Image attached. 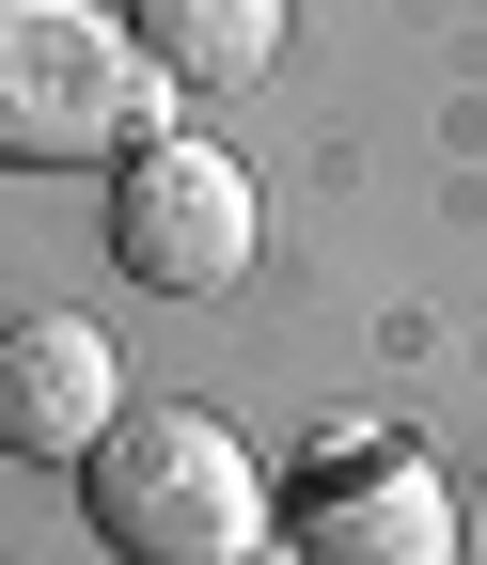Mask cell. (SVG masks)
Here are the masks:
<instances>
[{
  "label": "cell",
  "instance_id": "1",
  "mask_svg": "<svg viewBox=\"0 0 487 565\" xmlns=\"http://www.w3.org/2000/svg\"><path fill=\"white\" fill-rule=\"evenodd\" d=\"M158 63L126 17H95V0H0V158L17 173H126L158 141Z\"/></svg>",
  "mask_w": 487,
  "mask_h": 565
},
{
  "label": "cell",
  "instance_id": "2",
  "mask_svg": "<svg viewBox=\"0 0 487 565\" xmlns=\"http://www.w3.org/2000/svg\"><path fill=\"white\" fill-rule=\"evenodd\" d=\"M80 487H95V534H110L126 565H252L267 534H284L252 440L204 424V408H126L110 440L80 456Z\"/></svg>",
  "mask_w": 487,
  "mask_h": 565
},
{
  "label": "cell",
  "instance_id": "3",
  "mask_svg": "<svg viewBox=\"0 0 487 565\" xmlns=\"http://www.w3.org/2000/svg\"><path fill=\"white\" fill-rule=\"evenodd\" d=\"M110 252H126V282H158V299L252 282V173L221 141H142L126 189H110Z\"/></svg>",
  "mask_w": 487,
  "mask_h": 565
},
{
  "label": "cell",
  "instance_id": "4",
  "mask_svg": "<svg viewBox=\"0 0 487 565\" xmlns=\"http://www.w3.org/2000/svg\"><path fill=\"white\" fill-rule=\"evenodd\" d=\"M284 550H299V565H456V487L409 456V440H378V456H330Z\"/></svg>",
  "mask_w": 487,
  "mask_h": 565
},
{
  "label": "cell",
  "instance_id": "5",
  "mask_svg": "<svg viewBox=\"0 0 487 565\" xmlns=\"http://www.w3.org/2000/svg\"><path fill=\"white\" fill-rule=\"evenodd\" d=\"M110 424H126V362H110V330H80V315H17V330H0V456L80 471Z\"/></svg>",
  "mask_w": 487,
  "mask_h": 565
},
{
  "label": "cell",
  "instance_id": "6",
  "mask_svg": "<svg viewBox=\"0 0 487 565\" xmlns=\"http://www.w3.org/2000/svg\"><path fill=\"white\" fill-rule=\"evenodd\" d=\"M126 32H142L158 79L221 95V79H267L284 63V0H126Z\"/></svg>",
  "mask_w": 487,
  "mask_h": 565
},
{
  "label": "cell",
  "instance_id": "7",
  "mask_svg": "<svg viewBox=\"0 0 487 565\" xmlns=\"http://www.w3.org/2000/svg\"><path fill=\"white\" fill-rule=\"evenodd\" d=\"M252 565H299V550H284V534H267V550H252Z\"/></svg>",
  "mask_w": 487,
  "mask_h": 565
}]
</instances>
